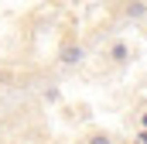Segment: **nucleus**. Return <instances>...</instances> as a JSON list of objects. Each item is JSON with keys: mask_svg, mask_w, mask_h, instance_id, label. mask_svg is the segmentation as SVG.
<instances>
[{"mask_svg": "<svg viewBox=\"0 0 147 144\" xmlns=\"http://www.w3.org/2000/svg\"><path fill=\"white\" fill-rule=\"evenodd\" d=\"M123 17H127V21H140V17H147V0H130V3L123 7Z\"/></svg>", "mask_w": 147, "mask_h": 144, "instance_id": "nucleus-2", "label": "nucleus"}, {"mask_svg": "<svg viewBox=\"0 0 147 144\" xmlns=\"http://www.w3.org/2000/svg\"><path fill=\"white\" fill-rule=\"evenodd\" d=\"M110 58L113 62H127V58H130V48H127L123 41H116V45L110 48Z\"/></svg>", "mask_w": 147, "mask_h": 144, "instance_id": "nucleus-3", "label": "nucleus"}, {"mask_svg": "<svg viewBox=\"0 0 147 144\" xmlns=\"http://www.w3.org/2000/svg\"><path fill=\"white\" fill-rule=\"evenodd\" d=\"M82 55H86V52H82V45H65V48L58 52V62H62V65H79V62H82Z\"/></svg>", "mask_w": 147, "mask_h": 144, "instance_id": "nucleus-1", "label": "nucleus"}, {"mask_svg": "<svg viewBox=\"0 0 147 144\" xmlns=\"http://www.w3.org/2000/svg\"><path fill=\"white\" fill-rule=\"evenodd\" d=\"M140 124H144V127H147V113H144V117H140Z\"/></svg>", "mask_w": 147, "mask_h": 144, "instance_id": "nucleus-5", "label": "nucleus"}, {"mask_svg": "<svg viewBox=\"0 0 147 144\" xmlns=\"http://www.w3.org/2000/svg\"><path fill=\"white\" fill-rule=\"evenodd\" d=\"M140 141H144V144H147V127H144V130H140Z\"/></svg>", "mask_w": 147, "mask_h": 144, "instance_id": "nucleus-4", "label": "nucleus"}]
</instances>
